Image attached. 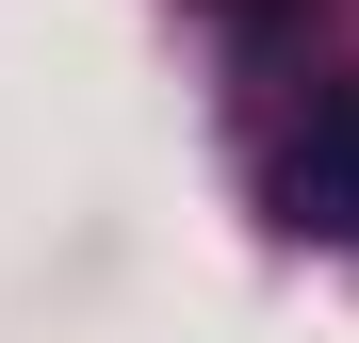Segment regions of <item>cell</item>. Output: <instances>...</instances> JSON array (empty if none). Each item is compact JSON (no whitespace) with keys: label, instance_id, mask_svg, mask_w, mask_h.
Segmentation results:
<instances>
[{"label":"cell","instance_id":"cell-1","mask_svg":"<svg viewBox=\"0 0 359 343\" xmlns=\"http://www.w3.org/2000/svg\"><path fill=\"white\" fill-rule=\"evenodd\" d=\"M278 196H294V229H311V246H343V262H359V82H311Z\"/></svg>","mask_w":359,"mask_h":343}]
</instances>
